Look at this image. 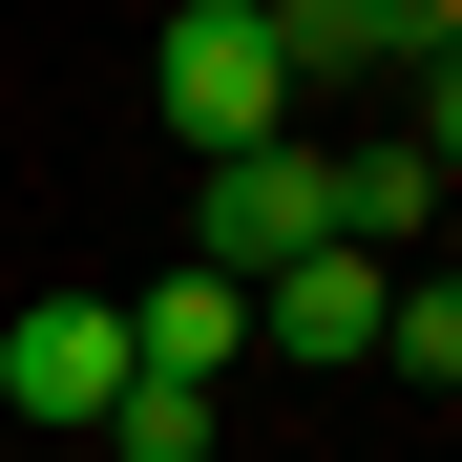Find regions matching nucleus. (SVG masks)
Returning a JSON list of instances; mask_svg holds the SVG:
<instances>
[{"label": "nucleus", "instance_id": "f257e3e1", "mask_svg": "<svg viewBox=\"0 0 462 462\" xmlns=\"http://www.w3.org/2000/svg\"><path fill=\"white\" fill-rule=\"evenodd\" d=\"M147 85H169L189 169H253V147H294V63H273V0H189V22L147 42Z\"/></svg>", "mask_w": 462, "mask_h": 462}, {"label": "nucleus", "instance_id": "f03ea898", "mask_svg": "<svg viewBox=\"0 0 462 462\" xmlns=\"http://www.w3.org/2000/svg\"><path fill=\"white\" fill-rule=\"evenodd\" d=\"M294 253H337V169H316V147H253V169L189 189V273H210V294H253V273H294Z\"/></svg>", "mask_w": 462, "mask_h": 462}, {"label": "nucleus", "instance_id": "7ed1b4c3", "mask_svg": "<svg viewBox=\"0 0 462 462\" xmlns=\"http://www.w3.org/2000/svg\"><path fill=\"white\" fill-rule=\"evenodd\" d=\"M0 400L85 441V420L126 400V294H22V316H0Z\"/></svg>", "mask_w": 462, "mask_h": 462}, {"label": "nucleus", "instance_id": "20e7f679", "mask_svg": "<svg viewBox=\"0 0 462 462\" xmlns=\"http://www.w3.org/2000/svg\"><path fill=\"white\" fill-rule=\"evenodd\" d=\"M231 357H253V294H210V273H147V294H126V378L231 400Z\"/></svg>", "mask_w": 462, "mask_h": 462}, {"label": "nucleus", "instance_id": "39448f33", "mask_svg": "<svg viewBox=\"0 0 462 462\" xmlns=\"http://www.w3.org/2000/svg\"><path fill=\"white\" fill-rule=\"evenodd\" d=\"M378 294H400L378 253H294L273 273V357H378Z\"/></svg>", "mask_w": 462, "mask_h": 462}, {"label": "nucleus", "instance_id": "423d86ee", "mask_svg": "<svg viewBox=\"0 0 462 462\" xmlns=\"http://www.w3.org/2000/svg\"><path fill=\"white\" fill-rule=\"evenodd\" d=\"M420 231H441V147H357V169H337V253H378V273H400Z\"/></svg>", "mask_w": 462, "mask_h": 462}, {"label": "nucleus", "instance_id": "0eeeda50", "mask_svg": "<svg viewBox=\"0 0 462 462\" xmlns=\"http://www.w3.org/2000/svg\"><path fill=\"white\" fill-rule=\"evenodd\" d=\"M378 378H400V400H441V378H462V294H441V273L378 294Z\"/></svg>", "mask_w": 462, "mask_h": 462}, {"label": "nucleus", "instance_id": "6e6552de", "mask_svg": "<svg viewBox=\"0 0 462 462\" xmlns=\"http://www.w3.org/2000/svg\"><path fill=\"white\" fill-rule=\"evenodd\" d=\"M106 441H126V462H210L231 420H210V400H169V378H126V400H106Z\"/></svg>", "mask_w": 462, "mask_h": 462}]
</instances>
